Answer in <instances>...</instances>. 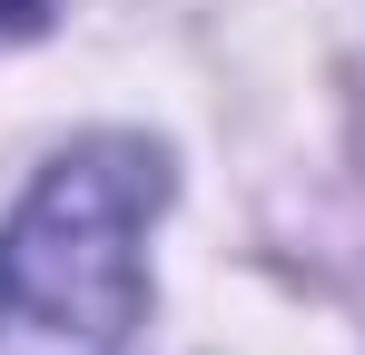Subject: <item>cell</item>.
<instances>
[{
  "label": "cell",
  "mask_w": 365,
  "mask_h": 355,
  "mask_svg": "<svg viewBox=\"0 0 365 355\" xmlns=\"http://www.w3.org/2000/svg\"><path fill=\"white\" fill-rule=\"evenodd\" d=\"M168 187V148L138 128L69 138L0 217V355H138Z\"/></svg>",
  "instance_id": "obj_1"
}]
</instances>
